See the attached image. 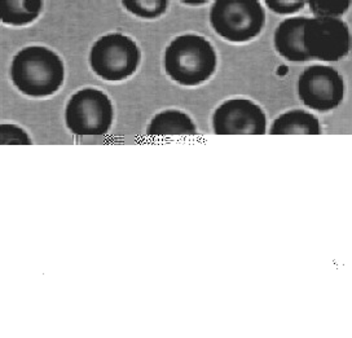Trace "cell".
<instances>
[{
    "instance_id": "5",
    "label": "cell",
    "mask_w": 352,
    "mask_h": 338,
    "mask_svg": "<svg viewBox=\"0 0 352 338\" xmlns=\"http://www.w3.org/2000/svg\"><path fill=\"white\" fill-rule=\"evenodd\" d=\"M114 109L109 96L96 88H83L66 104L67 129L78 136H100L109 131Z\"/></svg>"
},
{
    "instance_id": "16",
    "label": "cell",
    "mask_w": 352,
    "mask_h": 338,
    "mask_svg": "<svg viewBox=\"0 0 352 338\" xmlns=\"http://www.w3.org/2000/svg\"><path fill=\"white\" fill-rule=\"evenodd\" d=\"M267 7L277 14H293L305 8V0H267Z\"/></svg>"
},
{
    "instance_id": "11",
    "label": "cell",
    "mask_w": 352,
    "mask_h": 338,
    "mask_svg": "<svg viewBox=\"0 0 352 338\" xmlns=\"http://www.w3.org/2000/svg\"><path fill=\"white\" fill-rule=\"evenodd\" d=\"M271 135H320L321 126L314 114L296 109L278 116L270 130Z\"/></svg>"
},
{
    "instance_id": "1",
    "label": "cell",
    "mask_w": 352,
    "mask_h": 338,
    "mask_svg": "<svg viewBox=\"0 0 352 338\" xmlns=\"http://www.w3.org/2000/svg\"><path fill=\"white\" fill-rule=\"evenodd\" d=\"M65 69L60 56L43 45H29L13 57L11 81L21 94L30 98H47L64 83Z\"/></svg>"
},
{
    "instance_id": "4",
    "label": "cell",
    "mask_w": 352,
    "mask_h": 338,
    "mask_svg": "<svg viewBox=\"0 0 352 338\" xmlns=\"http://www.w3.org/2000/svg\"><path fill=\"white\" fill-rule=\"evenodd\" d=\"M140 64V50L129 35L107 34L96 41L89 52V65L104 81L127 79Z\"/></svg>"
},
{
    "instance_id": "12",
    "label": "cell",
    "mask_w": 352,
    "mask_h": 338,
    "mask_svg": "<svg viewBox=\"0 0 352 338\" xmlns=\"http://www.w3.org/2000/svg\"><path fill=\"white\" fill-rule=\"evenodd\" d=\"M43 11L41 0H6L0 8L3 23L23 26L35 21Z\"/></svg>"
},
{
    "instance_id": "6",
    "label": "cell",
    "mask_w": 352,
    "mask_h": 338,
    "mask_svg": "<svg viewBox=\"0 0 352 338\" xmlns=\"http://www.w3.org/2000/svg\"><path fill=\"white\" fill-rule=\"evenodd\" d=\"M351 36L340 19H308L303 30V45L311 60L338 61L349 54Z\"/></svg>"
},
{
    "instance_id": "10",
    "label": "cell",
    "mask_w": 352,
    "mask_h": 338,
    "mask_svg": "<svg viewBox=\"0 0 352 338\" xmlns=\"http://www.w3.org/2000/svg\"><path fill=\"white\" fill-rule=\"evenodd\" d=\"M197 129L192 118L180 110H165L155 114L148 129V136H189L196 135Z\"/></svg>"
},
{
    "instance_id": "2",
    "label": "cell",
    "mask_w": 352,
    "mask_h": 338,
    "mask_svg": "<svg viewBox=\"0 0 352 338\" xmlns=\"http://www.w3.org/2000/svg\"><path fill=\"white\" fill-rule=\"evenodd\" d=\"M217 52L209 41L197 34L179 35L166 48L164 67L174 82L193 87L215 73Z\"/></svg>"
},
{
    "instance_id": "3",
    "label": "cell",
    "mask_w": 352,
    "mask_h": 338,
    "mask_svg": "<svg viewBox=\"0 0 352 338\" xmlns=\"http://www.w3.org/2000/svg\"><path fill=\"white\" fill-rule=\"evenodd\" d=\"M210 23L223 39L243 43L262 33L265 13L256 0H218L210 10Z\"/></svg>"
},
{
    "instance_id": "7",
    "label": "cell",
    "mask_w": 352,
    "mask_h": 338,
    "mask_svg": "<svg viewBox=\"0 0 352 338\" xmlns=\"http://www.w3.org/2000/svg\"><path fill=\"white\" fill-rule=\"evenodd\" d=\"M298 95L311 109H336L344 96L343 78L330 66H309L298 79Z\"/></svg>"
},
{
    "instance_id": "8",
    "label": "cell",
    "mask_w": 352,
    "mask_h": 338,
    "mask_svg": "<svg viewBox=\"0 0 352 338\" xmlns=\"http://www.w3.org/2000/svg\"><path fill=\"white\" fill-rule=\"evenodd\" d=\"M214 132L218 135H263L267 120L262 108L248 98H231L215 110Z\"/></svg>"
},
{
    "instance_id": "9",
    "label": "cell",
    "mask_w": 352,
    "mask_h": 338,
    "mask_svg": "<svg viewBox=\"0 0 352 338\" xmlns=\"http://www.w3.org/2000/svg\"><path fill=\"white\" fill-rule=\"evenodd\" d=\"M307 20V17H292L281 22L276 29V51L289 61L303 63L311 60L303 45V30Z\"/></svg>"
},
{
    "instance_id": "15",
    "label": "cell",
    "mask_w": 352,
    "mask_h": 338,
    "mask_svg": "<svg viewBox=\"0 0 352 338\" xmlns=\"http://www.w3.org/2000/svg\"><path fill=\"white\" fill-rule=\"evenodd\" d=\"M0 144L1 145H30L32 140L29 135L16 125H1L0 126Z\"/></svg>"
},
{
    "instance_id": "17",
    "label": "cell",
    "mask_w": 352,
    "mask_h": 338,
    "mask_svg": "<svg viewBox=\"0 0 352 338\" xmlns=\"http://www.w3.org/2000/svg\"><path fill=\"white\" fill-rule=\"evenodd\" d=\"M188 6H202V4H206L208 1L204 0V1H184Z\"/></svg>"
},
{
    "instance_id": "14",
    "label": "cell",
    "mask_w": 352,
    "mask_h": 338,
    "mask_svg": "<svg viewBox=\"0 0 352 338\" xmlns=\"http://www.w3.org/2000/svg\"><path fill=\"white\" fill-rule=\"evenodd\" d=\"M309 8L315 14V17H330V19H338L343 13H346L350 8L351 1L346 0H311Z\"/></svg>"
},
{
    "instance_id": "13",
    "label": "cell",
    "mask_w": 352,
    "mask_h": 338,
    "mask_svg": "<svg viewBox=\"0 0 352 338\" xmlns=\"http://www.w3.org/2000/svg\"><path fill=\"white\" fill-rule=\"evenodd\" d=\"M122 4L131 14L144 20L158 19L168 8L167 0H123Z\"/></svg>"
}]
</instances>
